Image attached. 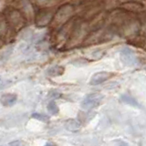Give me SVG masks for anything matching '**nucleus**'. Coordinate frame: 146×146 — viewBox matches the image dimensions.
Segmentation results:
<instances>
[{
  "mask_svg": "<svg viewBox=\"0 0 146 146\" xmlns=\"http://www.w3.org/2000/svg\"><path fill=\"white\" fill-rule=\"evenodd\" d=\"M19 144H20L19 141H11V143L8 144V146H19Z\"/></svg>",
  "mask_w": 146,
  "mask_h": 146,
  "instance_id": "nucleus-22",
  "label": "nucleus"
},
{
  "mask_svg": "<svg viewBox=\"0 0 146 146\" xmlns=\"http://www.w3.org/2000/svg\"><path fill=\"white\" fill-rule=\"evenodd\" d=\"M64 71H65V68L63 66L60 65H55L48 68L47 70H46V74L49 77H58L62 75Z\"/></svg>",
  "mask_w": 146,
  "mask_h": 146,
  "instance_id": "nucleus-11",
  "label": "nucleus"
},
{
  "mask_svg": "<svg viewBox=\"0 0 146 146\" xmlns=\"http://www.w3.org/2000/svg\"><path fill=\"white\" fill-rule=\"evenodd\" d=\"M121 60L127 66H134L138 62L136 55L130 48H123L120 53Z\"/></svg>",
  "mask_w": 146,
  "mask_h": 146,
  "instance_id": "nucleus-6",
  "label": "nucleus"
},
{
  "mask_svg": "<svg viewBox=\"0 0 146 146\" xmlns=\"http://www.w3.org/2000/svg\"><path fill=\"white\" fill-rule=\"evenodd\" d=\"M45 146H57V145H56V144H54V143H46Z\"/></svg>",
  "mask_w": 146,
  "mask_h": 146,
  "instance_id": "nucleus-23",
  "label": "nucleus"
},
{
  "mask_svg": "<svg viewBox=\"0 0 146 146\" xmlns=\"http://www.w3.org/2000/svg\"><path fill=\"white\" fill-rule=\"evenodd\" d=\"M88 60L87 59H85V58H79V59H77V60H75L74 62V64L73 65H75V66H83V65H87L88 64Z\"/></svg>",
  "mask_w": 146,
  "mask_h": 146,
  "instance_id": "nucleus-19",
  "label": "nucleus"
},
{
  "mask_svg": "<svg viewBox=\"0 0 146 146\" xmlns=\"http://www.w3.org/2000/svg\"><path fill=\"white\" fill-rule=\"evenodd\" d=\"M122 7L125 8L126 10L131 11V12H139L144 9V6L143 4L138 3V2H133V1L124 3L122 5Z\"/></svg>",
  "mask_w": 146,
  "mask_h": 146,
  "instance_id": "nucleus-10",
  "label": "nucleus"
},
{
  "mask_svg": "<svg viewBox=\"0 0 146 146\" xmlns=\"http://www.w3.org/2000/svg\"><path fill=\"white\" fill-rule=\"evenodd\" d=\"M113 76V73L109 72V71H100V72H97L91 77V79L90 80V84L95 86V85H99L102 84V82L108 80L109 79Z\"/></svg>",
  "mask_w": 146,
  "mask_h": 146,
  "instance_id": "nucleus-7",
  "label": "nucleus"
},
{
  "mask_svg": "<svg viewBox=\"0 0 146 146\" xmlns=\"http://www.w3.org/2000/svg\"><path fill=\"white\" fill-rule=\"evenodd\" d=\"M54 13L52 9L48 7L41 8L35 16V24L38 27H45L52 22Z\"/></svg>",
  "mask_w": 146,
  "mask_h": 146,
  "instance_id": "nucleus-3",
  "label": "nucleus"
},
{
  "mask_svg": "<svg viewBox=\"0 0 146 146\" xmlns=\"http://www.w3.org/2000/svg\"><path fill=\"white\" fill-rule=\"evenodd\" d=\"M13 49H14V46L12 44H10V45H7L6 48H3L1 50H0V65H3V64L7 62L9 57L11 56Z\"/></svg>",
  "mask_w": 146,
  "mask_h": 146,
  "instance_id": "nucleus-9",
  "label": "nucleus"
},
{
  "mask_svg": "<svg viewBox=\"0 0 146 146\" xmlns=\"http://www.w3.org/2000/svg\"><path fill=\"white\" fill-rule=\"evenodd\" d=\"M114 143H115V146H129L127 143H125L124 141H121V140H117L114 141Z\"/></svg>",
  "mask_w": 146,
  "mask_h": 146,
  "instance_id": "nucleus-20",
  "label": "nucleus"
},
{
  "mask_svg": "<svg viewBox=\"0 0 146 146\" xmlns=\"http://www.w3.org/2000/svg\"><path fill=\"white\" fill-rule=\"evenodd\" d=\"M65 127L68 131H76L80 129V122L75 120V119H70L65 122Z\"/></svg>",
  "mask_w": 146,
  "mask_h": 146,
  "instance_id": "nucleus-13",
  "label": "nucleus"
},
{
  "mask_svg": "<svg viewBox=\"0 0 146 146\" xmlns=\"http://www.w3.org/2000/svg\"><path fill=\"white\" fill-rule=\"evenodd\" d=\"M75 8L70 4H65L59 7L57 12L54 14V17L52 19V26L54 27H62L64 24L68 21V19L72 17Z\"/></svg>",
  "mask_w": 146,
  "mask_h": 146,
  "instance_id": "nucleus-2",
  "label": "nucleus"
},
{
  "mask_svg": "<svg viewBox=\"0 0 146 146\" xmlns=\"http://www.w3.org/2000/svg\"><path fill=\"white\" fill-rule=\"evenodd\" d=\"M0 81H1V77H0Z\"/></svg>",
  "mask_w": 146,
  "mask_h": 146,
  "instance_id": "nucleus-26",
  "label": "nucleus"
},
{
  "mask_svg": "<svg viewBox=\"0 0 146 146\" xmlns=\"http://www.w3.org/2000/svg\"><path fill=\"white\" fill-rule=\"evenodd\" d=\"M121 100L123 102V103H126L128 105H131V106H133V107H139V104L138 102H136V100L131 97L130 95H127V94H124L122 95L121 97Z\"/></svg>",
  "mask_w": 146,
  "mask_h": 146,
  "instance_id": "nucleus-15",
  "label": "nucleus"
},
{
  "mask_svg": "<svg viewBox=\"0 0 146 146\" xmlns=\"http://www.w3.org/2000/svg\"><path fill=\"white\" fill-rule=\"evenodd\" d=\"M8 24L5 17V14L0 12V36H6L8 31Z\"/></svg>",
  "mask_w": 146,
  "mask_h": 146,
  "instance_id": "nucleus-12",
  "label": "nucleus"
},
{
  "mask_svg": "<svg viewBox=\"0 0 146 146\" xmlns=\"http://www.w3.org/2000/svg\"><path fill=\"white\" fill-rule=\"evenodd\" d=\"M48 111L51 114V115H57V114L59 112V109L58 107L57 103L54 102V100H51L47 106Z\"/></svg>",
  "mask_w": 146,
  "mask_h": 146,
  "instance_id": "nucleus-16",
  "label": "nucleus"
},
{
  "mask_svg": "<svg viewBox=\"0 0 146 146\" xmlns=\"http://www.w3.org/2000/svg\"><path fill=\"white\" fill-rule=\"evenodd\" d=\"M17 96L15 93H6L0 97V103L5 107H11L17 102Z\"/></svg>",
  "mask_w": 146,
  "mask_h": 146,
  "instance_id": "nucleus-8",
  "label": "nucleus"
},
{
  "mask_svg": "<svg viewBox=\"0 0 146 146\" xmlns=\"http://www.w3.org/2000/svg\"><path fill=\"white\" fill-rule=\"evenodd\" d=\"M17 8L25 17L27 21H31L35 19V10L30 0H19L17 2Z\"/></svg>",
  "mask_w": 146,
  "mask_h": 146,
  "instance_id": "nucleus-5",
  "label": "nucleus"
},
{
  "mask_svg": "<svg viewBox=\"0 0 146 146\" xmlns=\"http://www.w3.org/2000/svg\"><path fill=\"white\" fill-rule=\"evenodd\" d=\"M32 36V30L27 29H22V36L21 38L23 39H29Z\"/></svg>",
  "mask_w": 146,
  "mask_h": 146,
  "instance_id": "nucleus-18",
  "label": "nucleus"
},
{
  "mask_svg": "<svg viewBox=\"0 0 146 146\" xmlns=\"http://www.w3.org/2000/svg\"><path fill=\"white\" fill-rule=\"evenodd\" d=\"M2 46H3V40L1 38V36H0V48H2Z\"/></svg>",
  "mask_w": 146,
  "mask_h": 146,
  "instance_id": "nucleus-24",
  "label": "nucleus"
},
{
  "mask_svg": "<svg viewBox=\"0 0 146 146\" xmlns=\"http://www.w3.org/2000/svg\"><path fill=\"white\" fill-rule=\"evenodd\" d=\"M32 118L36 119V120H38L41 121H44V122H48L49 121V118L47 115H44V114H41V113H38V112H35L31 115Z\"/></svg>",
  "mask_w": 146,
  "mask_h": 146,
  "instance_id": "nucleus-17",
  "label": "nucleus"
},
{
  "mask_svg": "<svg viewBox=\"0 0 146 146\" xmlns=\"http://www.w3.org/2000/svg\"><path fill=\"white\" fill-rule=\"evenodd\" d=\"M49 97H51L53 99H58V98L60 97V93L58 92V91H55L54 90V91H51V92H50Z\"/></svg>",
  "mask_w": 146,
  "mask_h": 146,
  "instance_id": "nucleus-21",
  "label": "nucleus"
},
{
  "mask_svg": "<svg viewBox=\"0 0 146 146\" xmlns=\"http://www.w3.org/2000/svg\"><path fill=\"white\" fill-rule=\"evenodd\" d=\"M103 100V95L100 93H90L88 94L82 100L81 108L86 111H90L95 107L99 106Z\"/></svg>",
  "mask_w": 146,
  "mask_h": 146,
  "instance_id": "nucleus-4",
  "label": "nucleus"
},
{
  "mask_svg": "<svg viewBox=\"0 0 146 146\" xmlns=\"http://www.w3.org/2000/svg\"><path fill=\"white\" fill-rule=\"evenodd\" d=\"M3 13L5 14V17H6L9 29H11L13 32L17 33V32L24 29L27 23V19L18 8L8 7L5 9Z\"/></svg>",
  "mask_w": 146,
  "mask_h": 146,
  "instance_id": "nucleus-1",
  "label": "nucleus"
},
{
  "mask_svg": "<svg viewBox=\"0 0 146 146\" xmlns=\"http://www.w3.org/2000/svg\"><path fill=\"white\" fill-rule=\"evenodd\" d=\"M143 27H144V29L146 30V19H145V21H144V24H143Z\"/></svg>",
  "mask_w": 146,
  "mask_h": 146,
  "instance_id": "nucleus-25",
  "label": "nucleus"
},
{
  "mask_svg": "<svg viewBox=\"0 0 146 146\" xmlns=\"http://www.w3.org/2000/svg\"><path fill=\"white\" fill-rule=\"evenodd\" d=\"M35 3L41 8H47L55 6L58 3V0H35Z\"/></svg>",
  "mask_w": 146,
  "mask_h": 146,
  "instance_id": "nucleus-14",
  "label": "nucleus"
}]
</instances>
